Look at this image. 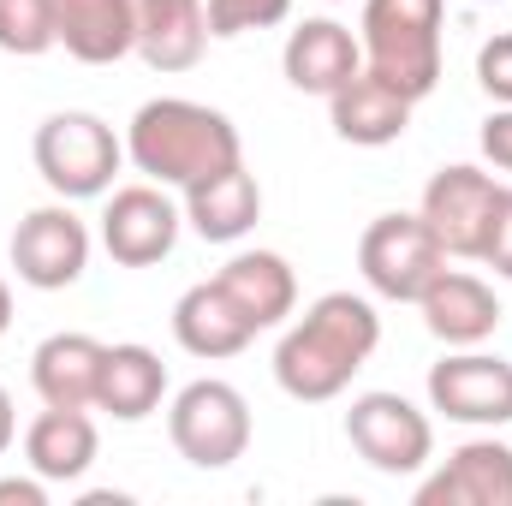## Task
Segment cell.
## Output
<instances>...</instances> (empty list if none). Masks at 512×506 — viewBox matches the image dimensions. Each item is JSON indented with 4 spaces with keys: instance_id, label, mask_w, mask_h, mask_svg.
<instances>
[{
    "instance_id": "obj_27",
    "label": "cell",
    "mask_w": 512,
    "mask_h": 506,
    "mask_svg": "<svg viewBox=\"0 0 512 506\" xmlns=\"http://www.w3.org/2000/svg\"><path fill=\"white\" fill-rule=\"evenodd\" d=\"M483 262L512 280V185L501 191V209H495V227H489V245H483Z\"/></svg>"
},
{
    "instance_id": "obj_30",
    "label": "cell",
    "mask_w": 512,
    "mask_h": 506,
    "mask_svg": "<svg viewBox=\"0 0 512 506\" xmlns=\"http://www.w3.org/2000/svg\"><path fill=\"white\" fill-rule=\"evenodd\" d=\"M12 441H18V411H12V393L0 387V459L12 453Z\"/></svg>"
},
{
    "instance_id": "obj_31",
    "label": "cell",
    "mask_w": 512,
    "mask_h": 506,
    "mask_svg": "<svg viewBox=\"0 0 512 506\" xmlns=\"http://www.w3.org/2000/svg\"><path fill=\"white\" fill-rule=\"evenodd\" d=\"M6 328H12V286L0 280V334H6Z\"/></svg>"
},
{
    "instance_id": "obj_10",
    "label": "cell",
    "mask_w": 512,
    "mask_h": 506,
    "mask_svg": "<svg viewBox=\"0 0 512 506\" xmlns=\"http://www.w3.org/2000/svg\"><path fill=\"white\" fill-rule=\"evenodd\" d=\"M429 411L465 429H507L512 423V364L495 352L459 346L429 370Z\"/></svg>"
},
{
    "instance_id": "obj_5",
    "label": "cell",
    "mask_w": 512,
    "mask_h": 506,
    "mask_svg": "<svg viewBox=\"0 0 512 506\" xmlns=\"http://www.w3.org/2000/svg\"><path fill=\"white\" fill-rule=\"evenodd\" d=\"M167 435H173V447H179L185 465H197V471H227V465H239L245 447H251V405H245V393H239L233 381L203 376V381H191V387L173 393V405H167Z\"/></svg>"
},
{
    "instance_id": "obj_2",
    "label": "cell",
    "mask_w": 512,
    "mask_h": 506,
    "mask_svg": "<svg viewBox=\"0 0 512 506\" xmlns=\"http://www.w3.org/2000/svg\"><path fill=\"white\" fill-rule=\"evenodd\" d=\"M126 161L143 179L185 191V185L245 161V143H239V126L221 108L191 102V96H155V102H143L131 114Z\"/></svg>"
},
{
    "instance_id": "obj_25",
    "label": "cell",
    "mask_w": 512,
    "mask_h": 506,
    "mask_svg": "<svg viewBox=\"0 0 512 506\" xmlns=\"http://www.w3.org/2000/svg\"><path fill=\"white\" fill-rule=\"evenodd\" d=\"M292 18V0H209V36H245V30H274Z\"/></svg>"
},
{
    "instance_id": "obj_28",
    "label": "cell",
    "mask_w": 512,
    "mask_h": 506,
    "mask_svg": "<svg viewBox=\"0 0 512 506\" xmlns=\"http://www.w3.org/2000/svg\"><path fill=\"white\" fill-rule=\"evenodd\" d=\"M483 155H489V167L512 173V108H495L483 120Z\"/></svg>"
},
{
    "instance_id": "obj_13",
    "label": "cell",
    "mask_w": 512,
    "mask_h": 506,
    "mask_svg": "<svg viewBox=\"0 0 512 506\" xmlns=\"http://www.w3.org/2000/svg\"><path fill=\"white\" fill-rule=\"evenodd\" d=\"M280 72L298 96H334L352 72H364V42L340 24V18H304L286 48H280Z\"/></svg>"
},
{
    "instance_id": "obj_21",
    "label": "cell",
    "mask_w": 512,
    "mask_h": 506,
    "mask_svg": "<svg viewBox=\"0 0 512 506\" xmlns=\"http://www.w3.org/2000/svg\"><path fill=\"white\" fill-rule=\"evenodd\" d=\"M102 340L90 334H48L30 358V387L42 405L66 411H96V381H102Z\"/></svg>"
},
{
    "instance_id": "obj_29",
    "label": "cell",
    "mask_w": 512,
    "mask_h": 506,
    "mask_svg": "<svg viewBox=\"0 0 512 506\" xmlns=\"http://www.w3.org/2000/svg\"><path fill=\"white\" fill-rule=\"evenodd\" d=\"M0 506H48V483L30 477H0Z\"/></svg>"
},
{
    "instance_id": "obj_7",
    "label": "cell",
    "mask_w": 512,
    "mask_h": 506,
    "mask_svg": "<svg viewBox=\"0 0 512 506\" xmlns=\"http://www.w3.org/2000/svg\"><path fill=\"white\" fill-rule=\"evenodd\" d=\"M501 179L471 167V161H453L441 167L429 185H423V227L435 233V245L459 262H483V245H489V227H495V209H501Z\"/></svg>"
},
{
    "instance_id": "obj_6",
    "label": "cell",
    "mask_w": 512,
    "mask_h": 506,
    "mask_svg": "<svg viewBox=\"0 0 512 506\" xmlns=\"http://www.w3.org/2000/svg\"><path fill=\"white\" fill-rule=\"evenodd\" d=\"M346 441L382 477H423V465L435 459V423H429V411H417L405 393H387V387L352 399Z\"/></svg>"
},
{
    "instance_id": "obj_32",
    "label": "cell",
    "mask_w": 512,
    "mask_h": 506,
    "mask_svg": "<svg viewBox=\"0 0 512 506\" xmlns=\"http://www.w3.org/2000/svg\"><path fill=\"white\" fill-rule=\"evenodd\" d=\"M477 6H489V0H477Z\"/></svg>"
},
{
    "instance_id": "obj_12",
    "label": "cell",
    "mask_w": 512,
    "mask_h": 506,
    "mask_svg": "<svg viewBox=\"0 0 512 506\" xmlns=\"http://www.w3.org/2000/svg\"><path fill=\"white\" fill-rule=\"evenodd\" d=\"M417 506H512V447L477 435L417 483Z\"/></svg>"
},
{
    "instance_id": "obj_4",
    "label": "cell",
    "mask_w": 512,
    "mask_h": 506,
    "mask_svg": "<svg viewBox=\"0 0 512 506\" xmlns=\"http://www.w3.org/2000/svg\"><path fill=\"white\" fill-rule=\"evenodd\" d=\"M36 173L54 197L66 203H90V197H108L114 191V173L126 167V137L108 126L102 114H84V108H66V114H48L36 126Z\"/></svg>"
},
{
    "instance_id": "obj_26",
    "label": "cell",
    "mask_w": 512,
    "mask_h": 506,
    "mask_svg": "<svg viewBox=\"0 0 512 506\" xmlns=\"http://www.w3.org/2000/svg\"><path fill=\"white\" fill-rule=\"evenodd\" d=\"M477 84H483V96H489L495 108H512V30L489 36V42L477 48Z\"/></svg>"
},
{
    "instance_id": "obj_20",
    "label": "cell",
    "mask_w": 512,
    "mask_h": 506,
    "mask_svg": "<svg viewBox=\"0 0 512 506\" xmlns=\"http://www.w3.org/2000/svg\"><path fill=\"white\" fill-rule=\"evenodd\" d=\"M102 453L96 417L90 411H66V405H42L24 429V465L42 483H78Z\"/></svg>"
},
{
    "instance_id": "obj_9",
    "label": "cell",
    "mask_w": 512,
    "mask_h": 506,
    "mask_svg": "<svg viewBox=\"0 0 512 506\" xmlns=\"http://www.w3.org/2000/svg\"><path fill=\"white\" fill-rule=\"evenodd\" d=\"M90 227L72 215V203L60 197V203H42V209H30L18 227H12V268H18V280L24 286H36V292H66V286H78L84 280V268H90Z\"/></svg>"
},
{
    "instance_id": "obj_11",
    "label": "cell",
    "mask_w": 512,
    "mask_h": 506,
    "mask_svg": "<svg viewBox=\"0 0 512 506\" xmlns=\"http://www.w3.org/2000/svg\"><path fill=\"white\" fill-rule=\"evenodd\" d=\"M179 227H185V209L167 197V185L155 179L120 185L108 191V209H102V251L120 268H155L161 256H173Z\"/></svg>"
},
{
    "instance_id": "obj_23",
    "label": "cell",
    "mask_w": 512,
    "mask_h": 506,
    "mask_svg": "<svg viewBox=\"0 0 512 506\" xmlns=\"http://www.w3.org/2000/svg\"><path fill=\"white\" fill-rule=\"evenodd\" d=\"M161 393H167V364L149 352V346H108L102 352V381H96V411H108L114 423H143L161 411Z\"/></svg>"
},
{
    "instance_id": "obj_16",
    "label": "cell",
    "mask_w": 512,
    "mask_h": 506,
    "mask_svg": "<svg viewBox=\"0 0 512 506\" xmlns=\"http://www.w3.org/2000/svg\"><path fill=\"white\" fill-rule=\"evenodd\" d=\"M185 221L209 245H239L262 221V185H256V173L245 161H233V167L185 185Z\"/></svg>"
},
{
    "instance_id": "obj_18",
    "label": "cell",
    "mask_w": 512,
    "mask_h": 506,
    "mask_svg": "<svg viewBox=\"0 0 512 506\" xmlns=\"http://www.w3.org/2000/svg\"><path fill=\"white\" fill-rule=\"evenodd\" d=\"M173 340H179L191 358L221 364V358H239V352L251 346L256 328L215 280H197V286L179 292V304H173Z\"/></svg>"
},
{
    "instance_id": "obj_19",
    "label": "cell",
    "mask_w": 512,
    "mask_h": 506,
    "mask_svg": "<svg viewBox=\"0 0 512 506\" xmlns=\"http://www.w3.org/2000/svg\"><path fill=\"white\" fill-rule=\"evenodd\" d=\"M411 108L393 84H382L370 66L352 72L334 96H328V120H334V137L340 143H358V149H382V143H399L405 126H411Z\"/></svg>"
},
{
    "instance_id": "obj_22",
    "label": "cell",
    "mask_w": 512,
    "mask_h": 506,
    "mask_svg": "<svg viewBox=\"0 0 512 506\" xmlns=\"http://www.w3.org/2000/svg\"><path fill=\"white\" fill-rule=\"evenodd\" d=\"M215 286L251 316V328H280L292 310H298V274H292V262L280 251H239L221 274H215Z\"/></svg>"
},
{
    "instance_id": "obj_24",
    "label": "cell",
    "mask_w": 512,
    "mask_h": 506,
    "mask_svg": "<svg viewBox=\"0 0 512 506\" xmlns=\"http://www.w3.org/2000/svg\"><path fill=\"white\" fill-rule=\"evenodd\" d=\"M54 42V0H0V54L36 60Z\"/></svg>"
},
{
    "instance_id": "obj_15",
    "label": "cell",
    "mask_w": 512,
    "mask_h": 506,
    "mask_svg": "<svg viewBox=\"0 0 512 506\" xmlns=\"http://www.w3.org/2000/svg\"><path fill=\"white\" fill-rule=\"evenodd\" d=\"M54 42L78 66H114L137 54V0H54Z\"/></svg>"
},
{
    "instance_id": "obj_17",
    "label": "cell",
    "mask_w": 512,
    "mask_h": 506,
    "mask_svg": "<svg viewBox=\"0 0 512 506\" xmlns=\"http://www.w3.org/2000/svg\"><path fill=\"white\" fill-rule=\"evenodd\" d=\"M209 48V0H137V54L149 72H191Z\"/></svg>"
},
{
    "instance_id": "obj_14",
    "label": "cell",
    "mask_w": 512,
    "mask_h": 506,
    "mask_svg": "<svg viewBox=\"0 0 512 506\" xmlns=\"http://www.w3.org/2000/svg\"><path fill=\"white\" fill-rule=\"evenodd\" d=\"M423 310V328L441 340V346H483L495 328H501V298L483 274H465V268H441L429 280V292L417 298Z\"/></svg>"
},
{
    "instance_id": "obj_1",
    "label": "cell",
    "mask_w": 512,
    "mask_h": 506,
    "mask_svg": "<svg viewBox=\"0 0 512 506\" xmlns=\"http://www.w3.org/2000/svg\"><path fill=\"white\" fill-rule=\"evenodd\" d=\"M382 346V316L358 292H322L274 346V381L298 405L340 399L352 376L376 358Z\"/></svg>"
},
{
    "instance_id": "obj_3",
    "label": "cell",
    "mask_w": 512,
    "mask_h": 506,
    "mask_svg": "<svg viewBox=\"0 0 512 506\" xmlns=\"http://www.w3.org/2000/svg\"><path fill=\"white\" fill-rule=\"evenodd\" d=\"M441 12L447 0H364V66L405 102H423L441 84Z\"/></svg>"
},
{
    "instance_id": "obj_8",
    "label": "cell",
    "mask_w": 512,
    "mask_h": 506,
    "mask_svg": "<svg viewBox=\"0 0 512 506\" xmlns=\"http://www.w3.org/2000/svg\"><path fill=\"white\" fill-rule=\"evenodd\" d=\"M447 268V251L435 245V233L423 227V215H376L358 239V274L376 298L393 304H417L429 292V280Z\"/></svg>"
}]
</instances>
